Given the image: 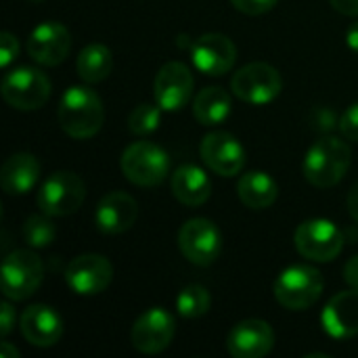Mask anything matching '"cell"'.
Masks as SVG:
<instances>
[{"label":"cell","instance_id":"83f0119b","mask_svg":"<svg viewBox=\"0 0 358 358\" xmlns=\"http://www.w3.org/2000/svg\"><path fill=\"white\" fill-rule=\"evenodd\" d=\"M50 216H29L23 224V239L29 248H48L55 241V227L48 220Z\"/></svg>","mask_w":358,"mask_h":358},{"label":"cell","instance_id":"1f68e13d","mask_svg":"<svg viewBox=\"0 0 358 358\" xmlns=\"http://www.w3.org/2000/svg\"><path fill=\"white\" fill-rule=\"evenodd\" d=\"M13 323H15V310L8 302H2L0 304V336L6 338L13 329Z\"/></svg>","mask_w":358,"mask_h":358},{"label":"cell","instance_id":"8992f818","mask_svg":"<svg viewBox=\"0 0 358 358\" xmlns=\"http://www.w3.org/2000/svg\"><path fill=\"white\" fill-rule=\"evenodd\" d=\"M170 170L168 153L149 141L132 143L122 155L124 176L138 187H157L166 180Z\"/></svg>","mask_w":358,"mask_h":358},{"label":"cell","instance_id":"d6986e66","mask_svg":"<svg viewBox=\"0 0 358 358\" xmlns=\"http://www.w3.org/2000/svg\"><path fill=\"white\" fill-rule=\"evenodd\" d=\"M19 327L23 338L38 348H50L63 336V319L55 308L44 304L27 306L19 319Z\"/></svg>","mask_w":358,"mask_h":358},{"label":"cell","instance_id":"e0dca14e","mask_svg":"<svg viewBox=\"0 0 358 358\" xmlns=\"http://www.w3.org/2000/svg\"><path fill=\"white\" fill-rule=\"evenodd\" d=\"M275 346V331L266 321L248 319L237 323L229 338L227 348L233 358H262Z\"/></svg>","mask_w":358,"mask_h":358},{"label":"cell","instance_id":"7c38bea8","mask_svg":"<svg viewBox=\"0 0 358 358\" xmlns=\"http://www.w3.org/2000/svg\"><path fill=\"white\" fill-rule=\"evenodd\" d=\"M176 323L174 317L164 308H151L136 319L130 331V342L134 350L143 355H159L174 340Z\"/></svg>","mask_w":358,"mask_h":358},{"label":"cell","instance_id":"603a6c76","mask_svg":"<svg viewBox=\"0 0 358 358\" xmlns=\"http://www.w3.org/2000/svg\"><path fill=\"white\" fill-rule=\"evenodd\" d=\"M237 195L241 203L250 210H266L271 208L279 197L277 182L260 170L248 172L237 182Z\"/></svg>","mask_w":358,"mask_h":358},{"label":"cell","instance_id":"4316f807","mask_svg":"<svg viewBox=\"0 0 358 358\" xmlns=\"http://www.w3.org/2000/svg\"><path fill=\"white\" fill-rule=\"evenodd\" d=\"M159 122H162V107L157 103L155 105L143 103V105H138L136 109L130 111V115H128V130L132 134L147 136V134L157 130Z\"/></svg>","mask_w":358,"mask_h":358},{"label":"cell","instance_id":"4fadbf2b","mask_svg":"<svg viewBox=\"0 0 358 358\" xmlns=\"http://www.w3.org/2000/svg\"><path fill=\"white\" fill-rule=\"evenodd\" d=\"M113 281V266L105 256L84 254L69 262L65 271V283L78 296L103 294Z\"/></svg>","mask_w":358,"mask_h":358},{"label":"cell","instance_id":"484cf974","mask_svg":"<svg viewBox=\"0 0 358 358\" xmlns=\"http://www.w3.org/2000/svg\"><path fill=\"white\" fill-rule=\"evenodd\" d=\"M210 306H212V298L203 285H187L176 300L178 315L185 319H199L210 310Z\"/></svg>","mask_w":358,"mask_h":358},{"label":"cell","instance_id":"cb8c5ba5","mask_svg":"<svg viewBox=\"0 0 358 358\" xmlns=\"http://www.w3.org/2000/svg\"><path fill=\"white\" fill-rule=\"evenodd\" d=\"M231 113V94L220 86L203 88L193 101V115L201 126H218Z\"/></svg>","mask_w":358,"mask_h":358},{"label":"cell","instance_id":"44dd1931","mask_svg":"<svg viewBox=\"0 0 358 358\" xmlns=\"http://www.w3.org/2000/svg\"><path fill=\"white\" fill-rule=\"evenodd\" d=\"M40 178V162L31 153L10 155L0 170V185L6 195H25Z\"/></svg>","mask_w":358,"mask_h":358},{"label":"cell","instance_id":"d6a6232c","mask_svg":"<svg viewBox=\"0 0 358 358\" xmlns=\"http://www.w3.org/2000/svg\"><path fill=\"white\" fill-rule=\"evenodd\" d=\"M344 281H346L350 287L358 289V256L350 258V260L346 262V266H344Z\"/></svg>","mask_w":358,"mask_h":358},{"label":"cell","instance_id":"5b68a950","mask_svg":"<svg viewBox=\"0 0 358 358\" xmlns=\"http://www.w3.org/2000/svg\"><path fill=\"white\" fill-rule=\"evenodd\" d=\"M86 199L84 180L76 172H55L50 174L38 191V208L46 216H69L76 214Z\"/></svg>","mask_w":358,"mask_h":358},{"label":"cell","instance_id":"836d02e7","mask_svg":"<svg viewBox=\"0 0 358 358\" xmlns=\"http://www.w3.org/2000/svg\"><path fill=\"white\" fill-rule=\"evenodd\" d=\"M329 2L342 15H348V17H357L358 15V0H329Z\"/></svg>","mask_w":358,"mask_h":358},{"label":"cell","instance_id":"ac0fdd59","mask_svg":"<svg viewBox=\"0 0 358 358\" xmlns=\"http://www.w3.org/2000/svg\"><path fill=\"white\" fill-rule=\"evenodd\" d=\"M323 329L334 340H350L358 336V289L336 294L321 315Z\"/></svg>","mask_w":358,"mask_h":358},{"label":"cell","instance_id":"3957f363","mask_svg":"<svg viewBox=\"0 0 358 358\" xmlns=\"http://www.w3.org/2000/svg\"><path fill=\"white\" fill-rule=\"evenodd\" d=\"M323 277L315 266L294 264L275 281V298L287 310H306L323 294Z\"/></svg>","mask_w":358,"mask_h":358},{"label":"cell","instance_id":"d4e9b609","mask_svg":"<svg viewBox=\"0 0 358 358\" xmlns=\"http://www.w3.org/2000/svg\"><path fill=\"white\" fill-rule=\"evenodd\" d=\"M78 76L86 84L103 82L113 69V55L105 44H88L78 55Z\"/></svg>","mask_w":358,"mask_h":358},{"label":"cell","instance_id":"ffe728a7","mask_svg":"<svg viewBox=\"0 0 358 358\" xmlns=\"http://www.w3.org/2000/svg\"><path fill=\"white\" fill-rule=\"evenodd\" d=\"M136 216H138V206L134 197H130L124 191H111L99 201L94 220L99 231L107 235H120L134 227Z\"/></svg>","mask_w":358,"mask_h":358},{"label":"cell","instance_id":"e575fe53","mask_svg":"<svg viewBox=\"0 0 358 358\" xmlns=\"http://www.w3.org/2000/svg\"><path fill=\"white\" fill-rule=\"evenodd\" d=\"M348 212H350V216L355 218L358 222V182L350 189V193H348Z\"/></svg>","mask_w":358,"mask_h":358},{"label":"cell","instance_id":"8d00e7d4","mask_svg":"<svg viewBox=\"0 0 358 358\" xmlns=\"http://www.w3.org/2000/svg\"><path fill=\"white\" fill-rule=\"evenodd\" d=\"M19 357V350L17 348H13L8 342H2V346H0V358H17Z\"/></svg>","mask_w":358,"mask_h":358},{"label":"cell","instance_id":"6da1fadb","mask_svg":"<svg viewBox=\"0 0 358 358\" xmlns=\"http://www.w3.org/2000/svg\"><path fill=\"white\" fill-rule=\"evenodd\" d=\"M59 124L71 138H92L105 120L101 96L86 86H71L59 103Z\"/></svg>","mask_w":358,"mask_h":358},{"label":"cell","instance_id":"9a60e30c","mask_svg":"<svg viewBox=\"0 0 358 358\" xmlns=\"http://www.w3.org/2000/svg\"><path fill=\"white\" fill-rule=\"evenodd\" d=\"M71 48V34L59 21H44L31 29L27 40L29 57L46 67H55L65 61Z\"/></svg>","mask_w":358,"mask_h":358},{"label":"cell","instance_id":"277c9868","mask_svg":"<svg viewBox=\"0 0 358 358\" xmlns=\"http://www.w3.org/2000/svg\"><path fill=\"white\" fill-rule=\"evenodd\" d=\"M2 294L6 300L21 302L31 298L44 279L42 260L29 250H17L2 260Z\"/></svg>","mask_w":358,"mask_h":358},{"label":"cell","instance_id":"52a82bcc","mask_svg":"<svg viewBox=\"0 0 358 358\" xmlns=\"http://www.w3.org/2000/svg\"><path fill=\"white\" fill-rule=\"evenodd\" d=\"M52 84L46 73L34 67H17L2 80V99L19 111H36L50 96Z\"/></svg>","mask_w":358,"mask_h":358},{"label":"cell","instance_id":"7a4b0ae2","mask_svg":"<svg viewBox=\"0 0 358 358\" xmlns=\"http://www.w3.org/2000/svg\"><path fill=\"white\" fill-rule=\"evenodd\" d=\"M352 162V153L346 141L336 136L319 138L304 157V176L313 187L329 189L338 185Z\"/></svg>","mask_w":358,"mask_h":358},{"label":"cell","instance_id":"8fae6325","mask_svg":"<svg viewBox=\"0 0 358 358\" xmlns=\"http://www.w3.org/2000/svg\"><path fill=\"white\" fill-rule=\"evenodd\" d=\"M199 151L203 164L222 178L237 176L245 168V149L231 132L216 130L206 134L199 145Z\"/></svg>","mask_w":358,"mask_h":358},{"label":"cell","instance_id":"9c48e42d","mask_svg":"<svg viewBox=\"0 0 358 358\" xmlns=\"http://www.w3.org/2000/svg\"><path fill=\"white\" fill-rule=\"evenodd\" d=\"M281 88H283L281 73L273 65L262 61L241 67L231 80L233 94L252 105H264L275 101Z\"/></svg>","mask_w":358,"mask_h":358},{"label":"cell","instance_id":"4dcf8cb0","mask_svg":"<svg viewBox=\"0 0 358 358\" xmlns=\"http://www.w3.org/2000/svg\"><path fill=\"white\" fill-rule=\"evenodd\" d=\"M19 52V42L13 34L4 31L0 36V65L2 67H8V63L17 57Z\"/></svg>","mask_w":358,"mask_h":358},{"label":"cell","instance_id":"f546056e","mask_svg":"<svg viewBox=\"0 0 358 358\" xmlns=\"http://www.w3.org/2000/svg\"><path fill=\"white\" fill-rule=\"evenodd\" d=\"M340 130L344 134V138L358 143V103L350 105L344 115L340 117Z\"/></svg>","mask_w":358,"mask_h":358},{"label":"cell","instance_id":"d590c367","mask_svg":"<svg viewBox=\"0 0 358 358\" xmlns=\"http://www.w3.org/2000/svg\"><path fill=\"white\" fill-rule=\"evenodd\" d=\"M346 44H348V48H352L355 52H358V21L350 25V29L346 34Z\"/></svg>","mask_w":358,"mask_h":358},{"label":"cell","instance_id":"f1b7e54d","mask_svg":"<svg viewBox=\"0 0 358 358\" xmlns=\"http://www.w3.org/2000/svg\"><path fill=\"white\" fill-rule=\"evenodd\" d=\"M279 0H231V4L245 15H264L277 6Z\"/></svg>","mask_w":358,"mask_h":358},{"label":"cell","instance_id":"7402d4cb","mask_svg":"<svg viewBox=\"0 0 358 358\" xmlns=\"http://www.w3.org/2000/svg\"><path fill=\"white\" fill-rule=\"evenodd\" d=\"M172 193L174 197L189 208H197L201 203H206L212 195V180L210 176L193 164L180 166L170 180Z\"/></svg>","mask_w":358,"mask_h":358},{"label":"cell","instance_id":"5bb4252c","mask_svg":"<svg viewBox=\"0 0 358 358\" xmlns=\"http://www.w3.org/2000/svg\"><path fill=\"white\" fill-rule=\"evenodd\" d=\"M193 86H195V80L189 67L180 61H170L162 65V69L155 76V82H153L155 103L164 111H178L189 103L193 94Z\"/></svg>","mask_w":358,"mask_h":358},{"label":"cell","instance_id":"30bf717a","mask_svg":"<svg viewBox=\"0 0 358 358\" xmlns=\"http://www.w3.org/2000/svg\"><path fill=\"white\" fill-rule=\"evenodd\" d=\"M180 254L195 266H210L222 250V235L208 218H191L178 231Z\"/></svg>","mask_w":358,"mask_h":358},{"label":"cell","instance_id":"2e32d148","mask_svg":"<svg viewBox=\"0 0 358 358\" xmlns=\"http://www.w3.org/2000/svg\"><path fill=\"white\" fill-rule=\"evenodd\" d=\"M191 57L195 67L206 76H222L231 71L237 59V46L224 34H203L193 42Z\"/></svg>","mask_w":358,"mask_h":358},{"label":"cell","instance_id":"ba28073f","mask_svg":"<svg viewBox=\"0 0 358 358\" xmlns=\"http://www.w3.org/2000/svg\"><path fill=\"white\" fill-rule=\"evenodd\" d=\"M294 243L298 254L306 260L331 262L344 250V235L334 222L325 218H313L296 229Z\"/></svg>","mask_w":358,"mask_h":358}]
</instances>
